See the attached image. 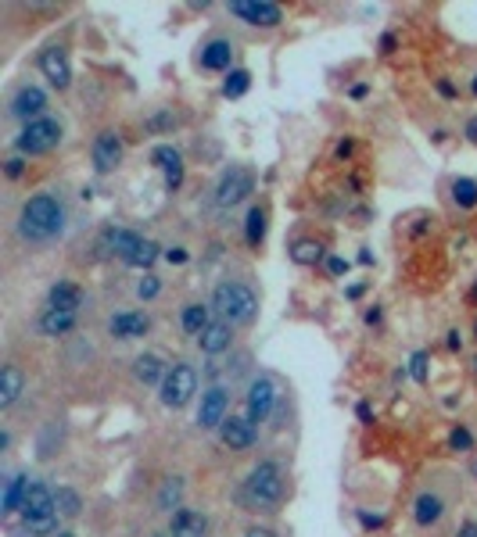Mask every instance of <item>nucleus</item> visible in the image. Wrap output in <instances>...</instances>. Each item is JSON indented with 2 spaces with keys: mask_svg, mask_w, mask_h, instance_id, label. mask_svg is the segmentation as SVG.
<instances>
[{
  "mask_svg": "<svg viewBox=\"0 0 477 537\" xmlns=\"http://www.w3.org/2000/svg\"><path fill=\"white\" fill-rule=\"evenodd\" d=\"M180 495H184L180 476H169V480L162 484V491H158V509H162V513H173V509L180 505Z\"/></svg>",
  "mask_w": 477,
  "mask_h": 537,
  "instance_id": "c85d7f7f",
  "label": "nucleus"
},
{
  "mask_svg": "<svg viewBox=\"0 0 477 537\" xmlns=\"http://www.w3.org/2000/svg\"><path fill=\"white\" fill-rule=\"evenodd\" d=\"M144 126H148L151 133H162V129H173V126H176V118H173L169 111H162V115H151Z\"/></svg>",
  "mask_w": 477,
  "mask_h": 537,
  "instance_id": "4c0bfd02",
  "label": "nucleus"
},
{
  "mask_svg": "<svg viewBox=\"0 0 477 537\" xmlns=\"http://www.w3.org/2000/svg\"><path fill=\"white\" fill-rule=\"evenodd\" d=\"M409 372H413V380L416 383H427V352H416L413 362H409Z\"/></svg>",
  "mask_w": 477,
  "mask_h": 537,
  "instance_id": "e433bc0d",
  "label": "nucleus"
},
{
  "mask_svg": "<svg viewBox=\"0 0 477 537\" xmlns=\"http://www.w3.org/2000/svg\"><path fill=\"white\" fill-rule=\"evenodd\" d=\"M91 155H94L97 173H111V169L122 162V137H119V133H111V129H104V133L94 140Z\"/></svg>",
  "mask_w": 477,
  "mask_h": 537,
  "instance_id": "4468645a",
  "label": "nucleus"
},
{
  "mask_svg": "<svg viewBox=\"0 0 477 537\" xmlns=\"http://www.w3.org/2000/svg\"><path fill=\"white\" fill-rule=\"evenodd\" d=\"M381 47H384V54H391V51H395V36H384Z\"/></svg>",
  "mask_w": 477,
  "mask_h": 537,
  "instance_id": "de8ad7c7",
  "label": "nucleus"
},
{
  "mask_svg": "<svg viewBox=\"0 0 477 537\" xmlns=\"http://www.w3.org/2000/svg\"><path fill=\"white\" fill-rule=\"evenodd\" d=\"M158 290H162V283H158V276H151V272H148V276L137 283V297H140V301H151V297H158Z\"/></svg>",
  "mask_w": 477,
  "mask_h": 537,
  "instance_id": "f704fd0d",
  "label": "nucleus"
},
{
  "mask_svg": "<svg viewBox=\"0 0 477 537\" xmlns=\"http://www.w3.org/2000/svg\"><path fill=\"white\" fill-rule=\"evenodd\" d=\"M471 445H474V438H471L467 427H456V430L449 434V448H453V451H471Z\"/></svg>",
  "mask_w": 477,
  "mask_h": 537,
  "instance_id": "c9c22d12",
  "label": "nucleus"
},
{
  "mask_svg": "<svg viewBox=\"0 0 477 537\" xmlns=\"http://www.w3.org/2000/svg\"><path fill=\"white\" fill-rule=\"evenodd\" d=\"M180 183H184V165H176V169L166 173V186H169V190H176Z\"/></svg>",
  "mask_w": 477,
  "mask_h": 537,
  "instance_id": "ea45409f",
  "label": "nucleus"
},
{
  "mask_svg": "<svg viewBox=\"0 0 477 537\" xmlns=\"http://www.w3.org/2000/svg\"><path fill=\"white\" fill-rule=\"evenodd\" d=\"M255 190V176L244 169V165H230L223 179H219V186H215V204L219 208H234V204H241L248 193Z\"/></svg>",
  "mask_w": 477,
  "mask_h": 537,
  "instance_id": "6e6552de",
  "label": "nucleus"
},
{
  "mask_svg": "<svg viewBox=\"0 0 477 537\" xmlns=\"http://www.w3.org/2000/svg\"><path fill=\"white\" fill-rule=\"evenodd\" d=\"M226 11L234 18H241L248 25H262V29H273L284 22L281 4H273V0H234V4H226Z\"/></svg>",
  "mask_w": 477,
  "mask_h": 537,
  "instance_id": "0eeeda50",
  "label": "nucleus"
},
{
  "mask_svg": "<svg viewBox=\"0 0 477 537\" xmlns=\"http://www.w3.org/2000/svg\"><path fill=\"white\" fill-rule=\"evenodd\" d=\"M244 537H277V534H273V531H262V527H252Z\"/></svg>",
  "mask_w": 477,
  "mask_h": 537,
  "instance_id": "a18cd8bd",
  "label": "nucleus"
},
{
  "mask_svg": "<svg viewBox=\"0 0 477 537\" xmlns=\"http://www.w3.org/2000/svg\"><path fill=\"white\" fill-rule=\"evenodd\" d=\"M194 394H197V372H194V365L173 362L169 372H166V380H162V387H158L162 405L166 409H184Z\"/></svg>",
  "mask_w": 477,
  "mask_h": 537,
  "instance_id": "39448f33",
  "label": "nucleus"
},
{
  "mask_svg": "<svg viewBox=\"0 0 477 537\" xmlns=\"http://www.w3.org/2000/svg\"><path fill=\"white\" fill-rule=\"evenodd\" d=\"M273 405H277V380L255 376L248 383V419L252 423H266L270 412H273Z\"/></svg>",
  "mask_w": 477,
  "mask_h": 537,
  "instance_id": "1a4fd4ad",
  "label": "nucleus"
},
{
  "mask_svg": "<svg viewBox=\"0 0 477 537\" xmlns=\"http://www.w3.org/2000/svg\"><path fill=\"white\" fill-rule=\"evenodd\" d=\"M83 305V290L69 279H58L51 290H47V308H62V312H76Z\"/></svg>",
  "mask_w": 477,
  "mask_h": 537,
  "instance_id": "412c9836",
  "label": "nucleus"
},
{
  "mask_svg": "<svg viewBox=\"0 0 477 537\" xmlns=\"http://www.w3.org/2000/svg\"><path fill=\"white\" fill-rule=\"evenodd\" d=\"M445 344H449V352H460V348H463V337H460V334H456V330H453V334H449V341H445Z\"/></svg>",
  "mask_w": 477,
  "mask_h": 537,
  "instance_id": "37998d69",
  "label": "nucleus"
},
{
  "mask_svg": "<svg viewBox=\"0 0 477 537\" xmlns=\"http://www.w3.org/2000/svg\"><path fill=\"white\" fill-rule=\"evenodd\" d=\"M166 372H169V365H162L158 355H140L133 362V376H137V383H144V387H162Z\"/></svg>",
  "mask_w": 477,
  "mask_h": 537,
  "instance_id": "5701e85b",
  "label": "nucleus"
},
{
  "mask_svg": "<svg viewBox=\"0 0 477 537\" xmlns=\"http://www.w3.org/2000/svg\"><path fill=\"white\" fill-rule=\"evenodd\" d=\"M438 90H442V93H445V97H453V93H456V90H453V83H445V80H442V83H438Z\"/></svg>",
  "mask_w": 477,
  "mask_h": 537,
  "instance_id": "09e8293b",
  "label": "nucleus"
},
{
  "mask_svg": "<svg viewBox=\"0 0 477 537\" xmlns=\"http://www.w3.org/2000/svg\"><path fill=\"white\" fill-rule=\"evenodd\" d=\"M144 244V237L140 233H133V230H108L104 237H100V251H108V255H119L122 262H129L133 259V251Z\"/></svg>",
  "mask_w": 477,
  "mask_h": 537,
  "instance_id": "f3484780",
  "label": "nucleus"
},
{
  "mask_svg": "<svg viewBox=\"0 0 477 537\" xmlns=\"http://www.w3.org/2000/svg\"><path fill=\"white\" fill-rule=\"evenodd\" d=\"M230 344H234V326L223 319H212L208 330L197 337V348L205 355H223V352H230Z\"/></svg>",
  "mask_w": 477,
  "mask_h": 537,
  "instance_id": "a211bd4d",
  "label": "nucleus"
},
{
  "mask_svg": "<svg viewBox=\"0 0 477 537\" xmlns=\"http://www.w3.org/2000/svg\"><path fill=\"white\" fill-rule=\"evenodd\" d=\"M151 162H155V165H158L162 173H169V169H176V165H184V158H180V151H176V147H169V144H166V147H155V151H151Z\"/></svg>",
  "mask_w": 477,
  "mask_h": 537,
  "instance_id": "473e14b6",
  "label": "nucleus"
},
{
  "mask_svg": "<svg viewBox=\"0 0 477 537\" xmlns=\"http://www.w3.org/2000/svg\"><path fill=\"white\" fill-rule=\"evenodd\" d=\"M230 61H234V43L230 40H208L205 47H201V54H197V65L205 69V72H226L230 69Z\"/></svg>",
  "mask_w": 477,
  "mask_h": 537,
  "instance_id": "dca6fc26",
  "label": "nucleus"
},
{
  "mask_svg": "<svg viewBox=\"0 0 477 537\" xmlns=\"http://www.w3.org/2000/svg\"><path fill=\"white\" fill-rule=\"evenodd\" d=\"M467 137H471V140H477V118H471V126H467Z\"/></svg>",
  "mask_w": 477,
  "mask_h": 537,
  "instance_id": "8fccbe9b",
  "label": "nucleus"
},
{
  "mask_svg": "<svg viewBox=\"0 0 477 537\" xmlns=\"http://www.w3.org/2000/svg\"><path fill=\"white\" fill-rule=\"evenodd\" d=\"M40 72L47 76V83L58 90H65L72 83V65H69V54L62 47H47L40 54Z\"/></svg>",
  "mask_w": 477,
  "mask_h": 537,
  "instance_id": "ddd939ff",
  "label": "nucleus"
},
{
  "mask_svg": "<svg viewBox=\"0 0 477 537\" xmlns=\"http://www.w3.org/2000/svg\"><path fill=\"white\" fill-rule=\"evenodd\" d=\"M148 330H151V319L144 312H119V316L108 319V334L119 337V341H137Z\"/></svg>",
  "mask_w": 477,
  "mask_h": 537,
  "instance_id": "2eb2a0df",
  "label": "nucleus"
},
{
  "mask_svg": "<svg viewBox=\"0 0 477 537\" xmlns=\"http://www.w3.org/2000/svg\"><path fill=\"white\" fill-rule=\"evenodd\" d=\"M442 516H445V498L438 491H420L416 502H413V520L420 527H434Z\"/></svg>",
  "mask_w": 477,
  "mask_h": 537,
  "instance_id": "6ab92c4d",
  "label": "nucleus"
},
{
  "mask_svg": "<svg viewBox=\"0 0 477 537\" xmlns=\"http://www.w3.org/2000/svg\"><path fill=\"white\" fill-rule=\"evenodd\" d=\"M40 334L43 337H65L72 326H76V312H62V308H43L40 316Z\"/></svg>",
  "mask_w": 477,
  "mask_h": 537,
  "instance_id": "4be33fe9",
  "label": "nucleus"
},
{
  "mask_svg": "<svg viewBox=\"0 0 477 537\" xmlns=\"http://www.w3.org/2000/svg\"><path fill=\"white\" fill-rule=\"evenodd\" d=\"M43 108H47V93L40 87H18L14 97L7 100V115L11 118H22V122L43 118Z\"/></svg>",
  "mask_w": 477,
  "mask_h": 537,
  "instance_id": "9b49d317",
  "label": "nucleus"
},
{
  "mask_svg": "<svg viewBox=\"0 0 477 537\" xmlns=\"http://www.w3.org/2000/svg\"><path fill=\"white\" fill-rule=\"evenodd\" d=\"M22 387H25V380H22L18 365H4L0 369V409H11L22 394Z\"/></svg>",
  "mask_w": 477,
  "mask_h": 537,
  "instance_id": "393cba45",
  "label": "nucleus"
},
{
  "mask_svg": "<svg viewBox=\"0 0 477 537\" xmlns=\"http://www.w3.org/2000/svg\"><path fill=\"white\" fill-rule=\"evenodd\" d=\"M208 323H212V308H208V305H201V301H187V305H184V312H180L184 334L201 337V334L208 330Z\"/></svg>",
  "mask_w": 477,
  "mask_h": 537,
  "instance_id": "b1692460",
  "label": "nucleus"
},
{
  "mask_svg": "<svg viewBox=\"0 0 477 537\" xmlns=\"http://www.w3.org/2000/svg\"><path fill=\"white\" fill-rule=\"evenodd\" d=\"M54 502H58V513H62L65 520L80 516V509H83V498H80L72 487H58V491H54Z\"/></svg>",
  "mask_w": 477,
  "mask_h": 537,
  "instance_id": "c756f323",
  "label": "nucleus"
},
{
  "mask_svg": "<svg viewBox=\"0 0 477 537\" xmlns=\"http://www.w3.org/2000/svg\"><path fill=\"white\" fill-rule=\"evenodd\" d=\"M474 476H477V462H474Z\"/></svg>",
  "mask_w": 477,
  "mask_h": 537,
  "instance_id": "864d4df0",
  "label": "nucleus"
},
{
  "mask_svg": "<svg viewBox=\"0 0 477 537\" xmlns=\"http://www.w3.org/2000/svg\"><path fill=\"white\" fill-rule=\"evenodd\" d=\"M4 173H7V179H18L25 173V162H22V158H7V162H4Z\"/></svg>",
  "mask_w": 477,
  "mask_h": 537,
  "instance_id": "58836bf2",
  "label": "nucleus"
},
{
  "mask_svg": "<svg viewBox=\"0 0 477 537\" xmlns=\"http://www.w3.org/2000/svg\"><path fill=\"white\" fill-rule=\"evenodd\" d=\"M456 537H477V523H474V520H467V523L460 527V534H456Z\"/></svg>",
  "mask_w": 477,
  "mask_h": 537,
  "instance_id": "c03bdc74",
  "label": "nucleus"
},
{
  "mask_svg": "<svg viewBox=\"0 0 477 537\" xmlns=\"http://www.w3.org/2000/svg\"><path fill=\"white\" fill-rule=\"evenodd\" d=\"M248 87H252V72L248 69H234L226 76V83H223V93L226 97H241V93H248Z\"/></svg>",
  "mask_w": 477,
  "mask_h": 537,
  "instance_id": "2f4dec72",
  "label": "nucleus"
},
{
  "mask_svg": "<svg viewBox=\"0 0 477 537\" xmlns=\"http://www.w3.org/2000/svg\"><path fill=\"white\" fill-rule=\"evenodd\" d=\"M226 412H230V391L226 387H208L201 394V405H197V427L201 430H219Z\"/></svg>",
  "mask_w": 477,
  "mask_h": 537,
  "instance_id": "9d476101",
  "label": "nucleus"
},
{
  "mask_svg": "<svg viewBox=\"0 0 477 537\" xmlns=\"http://www.w3.org/2000/svg\"><path fill=\"white\" fill-rule=\"evenodd\" d=\"M244 498L255 509H277L284 502V469L273 458H262L244 480Z\"/></svg>",
  "mask_w": 477,
  "mask_h": 537,
  "instance_id": "20e7f679",
  "label": "nucleus"
},
{
  "mask_svg": "<svg viewBox=\"0 0 477 537\" xmlns=\"http://www.w3.org/2000/svg\"><path fill=\"white\" fill-rule=\"evenodd\" d=\"M291 259H294L298 266H316V262L323 259V244H320V240H298V244L291 248Z\"/></svg>",
  "mask_w": 477,
  "mask_h": 537,
  "instance_id": "cd10ccee",
  "label": "nucleus"
},
{
  "mask_svg": "<svg viewBox=\"0 0 477 537\" xmlns=\"http://www.w3.org/2000/svg\"><path fill=\"white\" fill-rule=\"evenodd\" d=\"M18 233L33 244H47L65 233V204L54 193H36L18 212Z\"/></svg>",
  "mask_w": 477,
  "mask_h": 537,
  "instance_id": "f257e3e1",
  "label": "nucleus"
},
{
  "mask_svg": "<svg viewBox=\"0 0 477 537\" xmlns=\"http://www.w3.org/2000/svg\"><path fill=\"white\" fill-rule=\"evenodd\" d=\"M155 537H169V534H155Z\"/></svg>",
  "mask_w": 477,
  "mask_h": 537,
  "instance_id": "5fc2aeb1",
  "label": "nucleus"
},
{
  "mask_svg": "<svg viewBox=\"0 0 477 537\" xmlns=\"http://www.w3.org/2000/svg\"><path fill=\"white\" fill-rule=\"evenodd\" d=\"M244 240H248V248H259L266 240V208L255 204L248 212V219H244Z\"/></svg>",
  "mask_w": 477,
  "mask_h": 537,
  "instance_id": "a878e982",
  "label": "nucleus"
},
{
  "mask_svg": "<svg viewBox=\"0 0 477 537\" xmlns=\"http://www.w3.org/2000/svg\"><path fill=\"white\" fill-rule=\"evenodd\" d=\"M25 491H29V480H25L22 473H18V476H11V480L4 484V513H18V509H22Z\"/></svg>",
  "mask_w": 477,
  "mask_h": 537,
  "instance_id": "bb28decb",
  "label": "nucleus"
},
{
  "mask_svg": "<svg viewBox=\"0 0 477 537\" xmlns=\"http://www.w3.org/2000/svg\"><path fill=\"white\" fill-rule=\"evenodd\" d=\"M471 90H474V93H477V76H474V83H471Z\"/></svg>",
  "mask_w": 477,
  "mask_h": 537,
  "instance_id": "3c124183",
  "label": "nucleus"
},
{
  "mask_svg": "<svg viewBox=\"0 0 477 537\" xmlns=\"http://www.w3.org/2000/svg\"><path fill=\"white\" fill-rule=\"evenodd\" d=\"M22 520H25V527H29V534L36 537H47L58 531V502H54V491L47 487V484H29V491H25V498H22Z\"/></svg>",
  "mask_w": 477,
  "mask_h": 537,
  "instance_id": "7ed1b4c3",
  "label": "nucleus"
},
{
  "mask_svg": "<svg viewBox=\"0 0 477 537\" xmlns=\"http://www.w3.org/2000/svg\"><path fill=\"white\" fill-rule=\"evenodd\" d=\"M363 523H367V527H381V516H370V513H363Z\"/></svg>",
  "mask_w": 477,
  "mask_h": 537,
  "instance_id": "49530a36",
  "label": "nucleus"
},
{
  "mask_svg": "<svg viewBox=\"0 0 477 537\" xmlns=\"http://www.w3.org/2000/svg\"><path fill=\"white\" fill-rule=\"evenodd\" d=\"M453 201L460 208H477V179H453Z\"/></svg>",
  "mask_w": 477,
  "mask_h": 537,
  "instance_id": "7c9ffc66",
  "label": "nucleus"
},
{
  "mask_svg": "<svg viewBox=\"0 0 477 537\" xmlns=\"http://www.w3.org/2000/svg\"><path fill=\"white\" fill-rule=\"evenodd\" d=\"M327 268H330V276H345V272H348V262H345V259H327Z\"/></svg>",
  "mask_w": 477,
  "mask_h": 537,
  "instance_id": "79ce46f5",
  "label": "nucleus"
},
{
  "mask_svg": "<svg viewBox=\"0 0 477 537\" xmlns=\"http://www.w3.org/2000/svg\"><path fill=\"white\" fill-rule=\"evenodd\" d=\"M219 441L230 451H248L255 445V423L244 419V416H226L223 427H219Z\"/></svg>",
  "mask_w": 477,
  "mask_h": 537,
  "instance_id": "f8f14e48",
  "label": "nucleus"
},
{
  "mask_svg": "<svg viewBox=\"0 0 477 537\" xmlns=\"http://www.w3.org/2000/svg\"><path fill=\"white\" fill-rule=\"evenodd\" d=\"M474 365H477V358H474Z\"/></svg>",
  "mask_w": 477,
  "mask_h": 537,
  "instance_id": "6e6d98bb",
  "label": "nucleus"
},
{
  "mask_svg": "<svg viewBox=\"0 0 477 537\" xmlns=\"http://www.w3.org/2000/svg\"><path fill=\"white\" fill-rule=\"evenodd\" d=\"M62 122H54V118H36V122H25L22 126V133L14 137V147L22 151V155H47V151H54L58 144H62Z\"/></svg>",
  "mask_w": 477,
  "mask_h": 537,
  "instance_id": "423d86ee",
  "label": "nucleus"
},
{
  "mask_svg": "<svg viewBox=\"0 0 477 537\" xmlns=\"http://www.w3.org/2000/svg\"><path fill=\"white\" fill-rule=\"evenodd\" d=\"M155 259H158V244L155 240H144L137 251H133V259L126 262V266H133V268H151L155 266Z\"/></svg>",
  "mask_w": 477,
  "mask_h": 537,
  "instance_id": "72a5a7b5",
  "label": "nucleus"
},
{
  "mask_svg": "<svg viewBox=\"0 0 477 537\" xmlns=\"http://www.w3.org/2000/svg\"><path fill=\"white\" fill-rule=\"evenodd\" d=\"M166 262L184 266V262H187V251H184V248H169V251H166Z\"/></svg>",
  "mask_w": 477,
  "mask_h": 537,
  "instance_id": "a19ab883",
  "label": "nucleus"
},
{
  "mask_svg": "<svg viewBox=\"0 0 477 537\" xmlns=\"http://www.w3.org/2000/svg\"><path fill=\"white\" fill-rule=\"evenodd\" d=\"M212 308L223 323L230 326H244L255 319L259 312V294L244 283V279H223L215 290H212Z\"/></svg>",
  "mask_w": 477,
  "mask_h": 537,
  "instance_id": "f03ea898",
  "label": "nucleus"
},
{
  "mask_svg": "<svg viewBox=\"0 0 477 537\" xmlns=\"http://www.w3.org/2000/svg\"><path fill=\"white\" fill-rule=\"evenodd\" d=\"M58 537H72V534H65V531H62V534H58Z\"/></svg>",
  "mask_w": 477,
  "mask_h": 537,
  "instance_id": "603ef678",
  "label": "nucleus"
},
{
  "mask_svg": "<svg viewBox=\"0 0 477 537\" xmlns=\"http://www.w3.org/2000/svg\"><path fill=\"white\" fill-rule=\"evenodd\" d=\"M208 534V516L197 509H176L173 523H169V537H205Z\"/></svg>",
  "mask_w": 477,
  "mask_h": 537,
  "instance_id": "aec40b11",
  "label": "nucleus"
}]
</instances>
